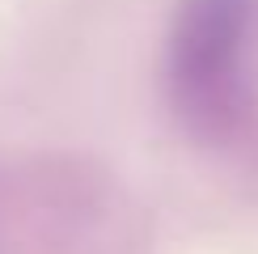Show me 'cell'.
<instances>
[{
    "mask_svg": "<svg viewBox=\"0 0 258 254\" xmlns=\"http://www.w3.org/2000/svg\"><path fill=\"white\" fill-rule=\"evenodd\" d=\"M258 0H178L165 38V93L203 144H229L254 106L250 51Z\"/></svg>",
    "mask_w": 258,
    "mask_h": 254,
    "instance_id": "obj_1",
    "label": "cell"
}]
</instances>
